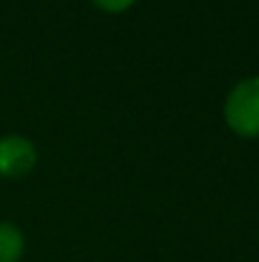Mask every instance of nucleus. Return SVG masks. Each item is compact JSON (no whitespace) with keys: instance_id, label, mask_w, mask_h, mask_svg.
Here are the masks:
<instances>
[{"instance_id":"f257e3e1","label":"nucleus","mask_w":259,"mask_h":262,"mask_svg":"<svg viewBox=\"0 0 259 262\" xmlns=\"http://www.w3.org/2000/svg\"><path fill=\"white\" fill-rule=\"evenodd\" d=\"M224 120L239 138H259V77H247L226 94Z\"/></svg>"},{"instance_id":"f03ea898","label":"nucleus","mask_w":259,"mask_h":262,"mask_svg":"<svg viewBox=\"0 0 259 262\" xmlns=\"http://www.w3.org/2000/svg\"><path fill=\"white\" fill-rule=\"evenodd\" d=\"M38 150L23 135H5L0 138V176L5 178H23L36 168Z\"/></svg>"},{"instance_id":"7ed1b4c3","label":"nucleus","mask_w":259,"mask_h":262,"mask_svg":"<svg viewBox=\"0 0 259 262\" xmlns=\"http://www.w3.org/2000/svg\"><path fill=\"white\" fill-rule=\"evenodd\" d=\"M23 232L10 222H0V262H18L23 257Z\"/></svg>"},{"instance_id":"20e7f679","label":"nucleus","mask_w":259,"mask_h":262,"mask_svg":"<svg viewBox=\"0 0 259 262\" xmlns=\"http://www.w3.org/2000/svg\"><path fill=\"white\" fill-rule=\"evenodd\" d=\"M91 3L104 13H125L135 5V0H91Z\"/></svg>"}]
</instances>
